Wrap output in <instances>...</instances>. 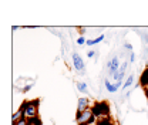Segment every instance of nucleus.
I'll list each match as a JSON object with an SVG mask.
<instances>
[{"mask_svg": "<svg viewBox=\"0 0 148 125\" xmlns=\"http://www.w3.org/2000/svg\"><path fill=\"white\" fill-rule=\"evenodd\" d=\"M13 125H29V124H27V120L23 118L21 121H18V122H16V124H13Z\"/></svg>", "mask_w": 148, "mask_h": 125, "instance_id": "16", "label": "nucleus"}, {"mask_svg": "<svg viewBox=\"0 0 148 125\" xmlns=\"http://www.w3.org/2000/svg\"><path fill=\"white\" fill-rule=\"evenodd\" d=\"M91 109L97 120H100L103 117H108V112H110V108L107 105V102H95Z\"/></svg>", "mask_w": 148, "mask_h": 125, "instance_id": "3", "label": "nucleus"}, {"mask_svg": "<svg viewBox=\"0 0 148 125\" xmlns=\"http://www.w3.org/2000/svg\"><path fill=\"white\" fill-rule=\"evenodd\" d=\"M27 124L29 125H43L41 124V120H40L38 117H36V118H29V120H27Z\"/></svg>", "mask_w": 148, "mask_h": 125, "instance_id": "13", "label": "nucleus"}, {"mask_svg": "<svg viewBox=\"0 0 148 125\" xmlns=\"http://www.w3.org/2000/svg\"><path fill=\"white\" fill-rule=\"evenodd\" d=\"M104 85H106L107 91H108V92H111V94H114V92H117V91L120 89L117 85H115V84L110 83V81H108V78H104Z\"/></svg>", "mask_w": 148, "mask_h": 125, "instance_id": "8", "label": "nucleus"}, {"mask_svg": "<svg viewBox=\"0 0 148 125\" xmlns=\"http://www.w3.org/2000/svg\"><path fill=\"white\" fill-rule=\"evenodd\" d=\"M71 60H73L74 70L78 72V74H84V72H86V66H84L83 58L78 55V53H73V55H71Z\"/></svg>", "mask_w": 148, "mask_h": 125, "instance_id": "4", "label": "nucleus"}, {"mask_svg": "<svg viewBox=\"0 0 148 125\" xmlns=\"http://www.w3.org/2000/svg\"><path fill=\"white\" fill-rule=\"evenodd\" d=\"M24 118V114H23V109L21 108H18L17 112H14L13 114V117H12V122L13 124H16V122H18V121H21Z\"/></svg>", "mask_w": 148, "mask_h": 125, "instance_id": "9", "label": "nucleus"}, {"mask_svg": "<svg viewBox=\"0 0 148 125\" xmlns=\"http://www.w3.org/2000/svg\"><path fill=\"white\" fill-rule=\"evenodd\" d=\"M77 89H78L80 92H86V94H87L88 85H87L86 83H83V81H78V83H77Z\"/></svg>", "mask_w": 148, "mask_h": 125, "instance_id": "12", "label": "nucleus"}, {"mask_svg": "<svg viewBox=\"0 0 148 125\" xmlns=\"http://www.w3.org/2000/svg\"><path fill=\"white\" fill-rule=\"evenodd\" d=\"M87 43V40L84 38L83 36H80L78 38H77V44H80V46H83V44H86Z\"/></svg>", "mask_w": 148, "mask_h": 125, "instance_id": "15", "label": "nucleus"}, {"mask_svg": "<svg viewBox=\"0 0 148 125\" xmlns=\"http://www.w3.org/2000/svg\"><path fill=\"white\" fill-rule=\"evenodd\" d=\"M107 67H108V74L114 75L115 72L120 70V61H118V57H112V60H110L107 63Z\"/></svg>", "mask_w": 148, "mask_h": 125, "instance_id": "5", "label": "nucleus"}, {"mask_svg": "<svg viewBox=\"0 0 148 125\" xmlns=\"http://www.w3.org/2000/svg\"><path fill=\"white\" fill-rule=\"evenodd\" d=\"M140 84L143 85V88L144 87H147L148 85V67L143 71V74H141V78H140Z\"/></svg>", "mask_w": 148, "mask_h": 125, "instance_id": "10", "label": "nucleus"}, {"mask_svg": "<svg viewBox=\"0 0 148 125\" xmlns=\"http://www.w3.org/2000/svg\"><path fill=\"white\" fill-rule=\"evenodd\" d=\"M132 84H134V75L131 74L128 78H127V81L124 83V85H123V87H124V88H128V87H131Z\"/></svg>", "mask_w": 148, "mask_h": 125, "instance_id": "14", "label": "nucleus"}, {"mask_svg": "<svg viewBox=\"0 0 148 125\" xmlns=\"http://www.w3.org/2000/svg\"><path fill=\"white\" fill-rule=\"evenodd\" d=\"M144 92H145V97H147V100H148V85L144 87Z\"/></svg>", "mask_w": 148, "mask_h": 125, "instance_id": "20", "label": "nucleus"}, {"mask_svg": "<svg viewBox=\"0 0 148 125\" xmlns=\"http://www.w3.org/2000/svg\"><path fill=\"white\" fill-rule=\"evenodd\" d=\"M75 122L78 125H92L95 122V117L91 108L83 111V112H77L75 115Z\"/></svg>", "mask_w": 148, "mask_h": 125, "instance_id": "2", "label": "nucleus"}, {"mask_svg": "<svg viewBox=\"0 0 148 125\" xmlns=\"http://www.w3.org/2000/svg\"><path fill=\"white\" fill-rule=\"evenodd\" d=\"M103 40H104V34H100L97 38H90V40H87L86 46H94V44H98V43H101Z\"/></svg>", "mask_w": 148, "mask_h": 125, "instance_id": "11", "label": "nucleus"}, {"mask_svg": "<svg viewBox=\"0 0 148 125\" xmlns=\"http://www.w3.org/2000/svg\"><path fill=\"white\" fill-rule=\"evenodd\" d=\"M94 55H95V51H88V53H87V57H88V58H92V57H94Z\"/></svg>", "mask_w": 148, "mask_h": 125, "instance_id": "18", "label": "nucleus"}, {"mask_svg": "<svg viewBox=\"0 0 148 125\" xmlns=\"http://www.w3.org/2000/svg\"><path fill=\"white\" fill-rule=\"evenodd\" d=\"M38 104H40L38 100H33V101H26V102H23V105L20 108L23 109V114H24V118H26V120L38 117Z\"/></svg>", "mask_w": 148, "mask_h": 125, "instance_id": "1", "label": "nucleus"}, {"mask_svg": "<svg viewBox=\"0 0 148 125\" xmlns=\"http://www.w3.org/2000/svg\"><path fill=\"white\" fill-rule=\"evenodd\" d=\"M88 104H90L88 98H86V97L80 98V100H78V107H77V112H83V111L88 109Z\"/></svg>", "mask_w": 148, "mask_h": 125, "instance_id": "7", "label": "nucleus"}, {"mask_svg": "<svg viewBox=\"0 0 148 125\" xmlns=\"http://www.w3.org/2000/svg\"><path fill=\"white\" fill-rule=\"evenodd\" d=\"M127 64H128V63H124V64H121L120 70H118V71L112 75L115 83H118V81H123V78H124V74H125V70H127Z\"/></svg>", "mask_w": 148, "mask_h": 125, "instance_id": "6", "label": "nucleus"}, {"mask_svg": "<svg viewBox=\"0 0 148 125\" xmlns=\"http://www.w3.org/2000/svg\"><path fill=\"white\" fill-rule=\"evenodd\" d=\"M32 87H33V84H29V85H26V87H24V88L21 89V91H24V92H27V91H29V89L32 88Z\"/></svg>", "mask_w": 148, "mask_h": 125, "instance_id": "17", "label": "nucleus"}, {"mask_svg": "<svg viewBox=\"0 0 148 125\" xmlns=\"http://www.w3.org/2000/svg\"><path fill=\"white\" fill-rule=\"evenodd\" d=\"M134 60H135V57H134V53H132V51H131V54H130V61H131V63H132V61H134Z\"/></svg>", "mask_w": 148, "mask_h": 125, "instance_id": "19", "label": "nucleus"}]
</instances>
